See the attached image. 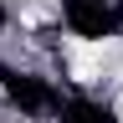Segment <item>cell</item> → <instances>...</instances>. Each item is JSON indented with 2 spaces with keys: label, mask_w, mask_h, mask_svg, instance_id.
Masks as SVG:
<instances>
[{
  "label": "cell",
  "mask_w": 123,
  "mask_h": 123,
  "mask_svg": "<svg viewBox=\"0 0 123 123\" xmlns=\"http://www.w3.org/2000/svg\"><path fill=\"white\" fill-rule=\"evenodd\" d=\"M0 82H5L10 103H15V108H26V113H51V108H56V92L46 87V82H36V77H21V72H0Z\"/></svg>",
  "instance_id": "6da1fadb"
},
{
  "label": "cell",
  "mask_w": 123,
  "mask_h": 123,
  "mask_svg": "<svg viewBox=\"0 0 123 123\" xmlns=\"http://www.w3.org/2000/svg\"><path fill=\"white\" fill-rule=\"evenodd\" d=\"M62 123H113V113L98 103H67L62 108Z\"/></svg>",
  "instance_id": "7a4b0ae2"
},
{
  "label": "cell",
  "mask_w": 123,
  "mask_h": 123,
  "mask_svg": "<svg viewBox=\"0 0 123 123\" xmlns=\"http://www.w3.org/2000/svg\"><path fill=\"white\" fill-rule=\"evenodd\" d=\"M103 5H108V0H103Z\"/></svg>",
  "instance_id": "277c9868"
},
{
  "label": "cell",
  "mask_w": 123,
  "mask_h": 123,
  "mask_svg": "<svg viewBox=\"0 0 123 123\" xmlns=\"http://www.w3.org/2000/svg\"><path fill=\"white\" fill-rule=\"evenodd\" d=\"M0 26H5V10H0Z\"/></svg>",
  "instance_id": "3957f363"
}]
</instances>
